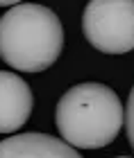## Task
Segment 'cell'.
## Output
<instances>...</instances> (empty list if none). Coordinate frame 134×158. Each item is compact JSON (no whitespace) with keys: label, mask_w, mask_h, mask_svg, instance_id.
<instances>
[{"label":"cell","mask_w":134,"mask_h":158,"mask_svg":"<svg viewBox=\"0 0 134 158\" xmlns=\"http://www.w3.org/2000/svg\"><path fill=\"white\" fill-rule=\"evenodd\" d=\"M125 124H127V138H130V145L134 149V88L130 90V97H127V113H125Z\"/></svg>","instance_id":"obj_6"},{"label":"cell","mask_w":134,"mask_h":158,"mask_svg":"<svg viewBox=\"0 0 134 158\" xmlns=\"http://www.w3.org/2000/svg\"><path fill=\"white\" fill-rule=\"evenodd\" d=\"M0 158H82L75 147L48 133H18L0 142Z\"/></svg>","instance_id":"obj_5"},{"label":"cell","mask_w":134,"mask_h":158,"mask_svg":"<svg viewBox=\"0 0 134 158\" xmlns=\"http://www.w3.org/2000/svg\"><path fill=\"white\" fill-rule=\"evenodd\" d=\"M118 158H130V156H118Z\"/></svg>","instance_id":"obj_8"},{"label":"cell","mask_w":134,"mask_h":158,"mask_svg":"<svg viewBox=\"0 0 134 158\" xmlns=\"http://www.w3.org/2000/svg\"><path fill=\"white\" fill-rule=\"evenodd\" d=\"M82 30L98 52L125 54L134 50V0H89Z\"/></svg>","instance_id":"obj_3"},{"label":"cell","mask_w":134,"mask_h":158,"mask_svg":"<svg viewBox=\"0 0 134 158\" xmlns=\"http://www.w3.org/2000/svg\"><path fill=\"white\" fill-rule=\"evenodd\" d=\"M18 2H20V0H0V7H14Z\"/></svg>","instance_id":"obj_7"},{"label":"cell","mask_w":134,"mask_h":158,"mask_svg":"<svg viewBox=\"0 0 134 158\" xmlns=\"http://www.w3.org/2000/svg\"><path fill=\"white\" fill-rule=\"evenodd\" d=\"M55 122L61 140L75 149H100L116 140L125 124L121 97L109 86L87 81L68 88L57 102Z\"/></svg>","instance_id":"obj_1"},{"label":"cell","mask_w":134,"mask_h":158,"mask_svg":"<svg viewBox=\"0 0 134 158\" xmlns=\"http://www.w3.org/2000/svg\"><path fill=\"white\" fill-rule=\"evenodd\" d=\"M32 90L25 79L0 70V133H14L27 122L32 113Z\"/></svg>","instance_id":"obj_4"},{"label":"cell","mask_w":134,"mask_h":158,"mask_svg":"<svg viewBox=\"0 0 134 158\" xmlns=\"http://www.w3.org/2000/svg\"><path fill=\"white\" fill-rule=\"evenodd\" d=\"M64 27L57 14L43 5H14L0 16V59L14 70L41 73L59 59Z\"/></svg>","instance_id":"obj_2"}]
</instances>
